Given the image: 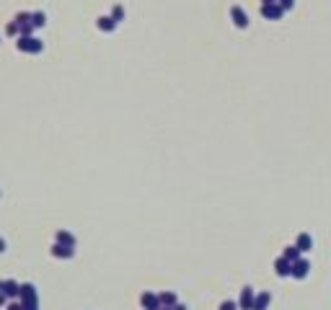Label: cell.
<instances>
[{
  "label": "cell",
  "mask_w": 331,
  "mask_h": 310,
  "mask_svg": "<svg viewBox=\"0 0 331 310\" xmlns=\"http://www.w3.org/2000/svg\"><path fill=\"white\" fill-rule=\"evenodd\" d=\"M16 47L18 52H26V54H39L44 49V42L37 37H18L16 39Z\"/></svg>",
  "instance_id": "6da1fadb"
},
{
  "label": "cell",
  "mask_w": 331,
  "mask_h": 310,
  "mask_svg": "<svg viewBox=\"0 0 331 310\" xmlns=\"http://www.w3.org/2000/svg\"><path fill=\"white\" fill-rule=\"evenodd\" d=\"M308 274H311V261H308V259H298L292 264V271H290L292 279H305Z\"/></svg>",
  "instance_id": "7a4b0ae2"
},
{
  "label": "cell",
  "mask_w": 331,
  "mask_h": 310,
  "mask_svg": "<svg viewBox=\"0 0 331 310\" xmlns=\"http://www.w3.org/2000/svg\"><path fill=\"white\" fill-rule=\"evenodd\" d=\"M254 297H256L254 287H243L241 297H238V308H241V310H251V308H254Z\"/></svg>",
  "instance_id": "3957f363"
},
{
  "label": "cell",
  "mask_w": 331,
  "mask_h": 310,
  "mask_svg": "<svg viewBox=\"0 0 331 310\" xmlns=\"http://www.w3.org/2000/svg\"><path fill=\"white\" fill-rule=\"evenodd\" d=\"M231 18H233V24L238 29H248V13H246L241 5H233L231 8Z\"/></svg>",
  "instance_id": "277c9868"
},
{
  "label": "cell",
  "mask_w": 331,
  "mask_h": 310,
  "mask_svg": "<svg viewBox=\"0 0 331 310\" xmlns=\"http://www.w3.org/2000/svg\"><path fill=\"white\" fill-rule=\"evenodd\" d=\"M261 16L267 21H280L284 16V10L280 8V3H272V5H261Z\"/></svg>",
  "instance_id": "5b68a950"
},
{
  "label": "cell",
  "mask_w": 331,
  "mask_h": 310,
  "mask_svg": "<svg viewBox=\"0 0 331 310\" xmlns=\"http://www.w3.org/2000/svg\"><path fill=\"white\" fill-rule=\"evenodd\" d=\"M140 305L145 310H161V300H158L155 292H142L140 295Z\"/></svg>",
  "instance_id": "8992f818"
},
{
  "label": "cell",
  "mask_w": 331,
  "mask_h": 310,
  "mask_svg": "<svg viewBox=\"0 0 331 310\" xmlns=\"http://www.w3.org/2000/svg\"><path fill=\"white\" fill-rule=\"evenodd\" d=\"M3 295L8 300H16V297H21V284L16 279H5L3 282Z\"/></svg>",
  "instance_id": "52a82bcc"
},
{
  "label": "cell",
  "mask_w": 331,
  "mask_h": 310,
  "mask_svg": "<svg viewBox=\"0 0 331 310\" xmlns=\"http://www.w3.org/2000/svg\"><path fill=\"white\" fill-rule=\"evenodd\" d=\"M49 254H52L54 259H62V261H67V259H73V256H75V248H67V246L54 243V246L49 248Z\"/></svg>",
  "instance_id": "ba28073f"
},
{
  "label": "cell",
  "mask_w": 331,
  "mask_h": 310,
  "mask_svg": "<svg viewBox=\"0 0 331 310\" xmlns=\"http://www.w3.org/2000/svg\"><path fill=\"white\" fill-rule=\"evenodd\" d=\"M54 243H60V246H67V248H75L78 246V240L73 233H67V230H57L54 235Z\"/></svg>",
  "instance_id": "9c48e42d"
},
{
  "label": "cell",
  "mask_w": 331,
  "mask_h": 310,
  "mask_svg": "<svg viewBox=\"0 0 331 310\" xmlns=\"http://www.w3.org/2000/svg\"><path fill=\"white\" fill-rule=\"evenodd\" d=\"M295 248H298L300 254H308V251L313 248V238L308 235V233H300L298 238H295Z\"/></svg>",
  "instance_id": "30bf717a"
},
{
  "label": "cell",
  "mask_w": 331,
  "mask_h": 310,
  "mask_svg": "<svg viewBox=\"0 0 331 310\" xmlns=\"http://www.w3.org/2000/svg\"><path fill=\"white\" fill-rule=\"evenodd\" d=\"M290 271H292V264L287 261V259H277L275 261V274H277V277H290Z\"/></svg>",
  "instance_id": "8fae6325"
},
{
  "label": "cell",
  "mask_w": 331,
  "mask_h": 310,
  "mask_svg": "<svg viewBox=\"0 0 331 310\" xmlns=\"http://www.w3.org/2000/svg\"><path fill=\"white\" fill-rule=\"evenodd\" d=\"M269 303H272V295H269V292H256V297H254V308H251V310H267Z\"/></svg>",
  "instance_id": "7c38bea8"
},
{
  "label": "cell",
  "mask_w": 331,
  "mask_h": 310,
  "mask_svg": "<svg viewBox=\"0 0 331 310\" xmlns=\"http://www.w3.org/2000/svg\"><path fill=\"white\" fill-rule=\"evenodd\" d=\"M96 26L104 34H111L114 29H117V21H114L111 16H101V18H96Z\"/></svg>",
  "instance_id": "4fadbf2b"
},
{
  "label": "cell",
  "mask_w": 331,
  "mask_h": 310,
  "mask_svg": "<svg viewBox=\"0 0 331 310\" xmlns=\"http://www.w3.org/2000/svg\"><path fill=\"white\" fill-rule=\"evenodd\" d=\"M18 300H39V295H37V287L34 284H21V297Z\"/></svg>",
  "instance_id": "5bb4252c"
},
{
  "label": "cell",
  "mask_w": 331,
  "mask_h": 310,
  "mask_svg": "<svg viewBox=\"0 0 331 310\" xmlns=\"http://www.w3.org/2000/svg\"><path fill=\"white\" fill-rule=\"evenodd\" d=\"M158 300H161V308H174V305H179L176 292H161V295H158Z\"/></svg>",
  "instance_id": "9a60e30c"
},
{
  "label": "cell",
  "mask_w": 331,
  "mask_h": 310,
  "mask_svg": "<svg viewBox=\"0 0 331 310\" xmlns=\"http://www.w3.org/2000/svg\"><path fill=\"white\" fill-rule=\"evenodd\" d=\"M31 24H34V29H44V26H47V13H44V10L31 13Z\"/></svg>",
  "instance_id": "2e32d148"
},
{
  "label": "cell",
  "mask_w": 331,
  "mask_h": 310,
  "mask_svg": "<svg viewBox=\"0 0 331 310\" xmlns=\"http://www.w3.org/2000/svg\"><path fill=\"white\" fill-rule=\"evenodd\" d=\"M282 259H287L290 264H295L298 259H303V254H300V251L295 248V246H287V248H284V254H282Z\"/></svg>",
  "instance_id": "e0dca14e"
},
{
  "label": "cell",
  "mask_w": 331,
  "mask_h": 310,
  "mask_svg": "<svg viewBox=\"0 0 331 310\" xmlns=\"http://www.w3.org/2000/svg\"><path fill=\"white\" fill-rule=\"evenodd\" d=\"M13 21L18 24V29H24V26H29V24H31V13L21 10V13H16V16H13Z\"/></svg>",
  "instance_id": "ac0fdd59"
},
{
  "label": "cell",
  "mask_w": 331,
  "mask_h": 310,
  "mask_svg": "<svg viewBox=\"0 0 331 310\" xmlns=\"http://www.w3.org/2000/svg\"><path fill=\"white\" fill-rule=\"evenodd\" d=\"M5 34H8V37H21V29H18V24H16V21H8Z\"/></svg>",
  "instance_id": "d6986e66"
},
{
  "label": "cell",
  "mask_w": 331,
  "mask_h": 310,
  "mask_svg": "<svg viewBox=\"0 0 331 310\" xmlns=\"http://www.w3.org/2000/svg\"><path fill=\"white\" fill-rule=\"evenodd\" d=\"M111 18L117 21V24H119V21H124V8L122 5H114L111 8Z\"/></svg>",
  "instance_id": "ffe728a7"
},
{
  "label": "cell",
  "mask_w": 331,
  "mask_h": 310,
  "mask_svg": "<svg viewBox=\"0 0 331 310\" xmlns=\"http://www.w3.org/2000/svg\"><path fill=\"white\" fill-rule=\"evenodd\" d=\"M21 310H39V300H21Z\"/></svg>",
  "instance_id": "44dd1931"
},
{
  "label": "cell",
  "mask_w": 331,
  "mask_h": 310,
  "mask_svg": "<svg viewBox=\"0 0 331 310\" xmlns=\"http://www.w3.org/2000/svg\"><path fill=\"white\" fill-rule=\"evenodd\" d=\"M280 8L284 10V13H287V10H292V8H295V0H280Z\"/></svg>",
  "instance_id": "7402d4cb"
},
{
  "label": "cell",
  "mask_w": 331,
  "mask_h": 310,
  "mask_svg": "<svg viewBox=\"0 0 331 310\" xmlns=\"http://www.w3.org/2000/svg\"><path fill=\"white\" fill-rule=\"evenodd\" d=\"M220 310H238V303H236V300H225V303L220 305Z\"/></svg>",
  "instance_id": "603a6c76"
},
{
  "label": "cell",
  "mask_w": 331,
  "mask_h": 310,
  "mask_svg": "<svg viewBox=\"0 0 331 310\" xmlns=\"http://www.w3.org/2000/svg\"><path fill=\"white\" fill-rule=\"evenodd\" d=\"M5 310H21V303H16V300H10V303L5 305Z\"/></svg>",
  "instance_id": "cb8c5ba5"
},
{
  "label": "cell",
  "mask_w": 331,
  "mask_h": 310,
  "mask_svg": "<svg viewBox=\"0 0 331 310\" xmlns=\"http://www.w3.org/2000/svg\"><path fill=\"white\" fill-rule=\"evenodd\" d=\"M5 305H8V297H5L3 292H0V308H5Z\"/></svg>",
  "instance_id": "d4e9b609"
},
{
  "label": "cell",
  "mask_w": 331,
  "mask_h": 310,
  "mask_svg": "<svg viewBox=\"0 0 331 310\" xmlns=\"http://www.w3.org/2000/svg\"><path fill=\"white\" fill-rule=\"evenodd\" d=\"M0 254H5V240L0 238Z\"/></svg>",
  "instance_id": "484cf974"
},
{
  "label": "cell",
  "mask_w": 331,
  "mask_h": 310,
  "mask_svg": "<svg viewBox=\"0 0 331 310\" xmlns=\"http://www.w3.org/2000/svg\"><path fill=\"white\" fill-rule=\"evenodd\" d=\"M272 3H280V0H261V5H272Z\"/></svg>",
  "instance_id": "4316f807"
},
{
  "label": "cell",
  "mask_w": 331,
  "mask_h": 310,
  "mask_svg": "<svg viewBox=\"0 0 331 310\" xmlns=\"http://www.w3.org/2000/svg\"><path fill=\"white\" fill-rule=\"evenodd\" d=\"M171 310H187V308H184V305H181V303H179V305H174V308H171Z\"/></svg>",
  "instance_id": "83f0119b"
},
{
  "label": "cell",
  "mask_w": 331,
  "mask_h": 310,
  "mask_svg": "<svg viewBox=\"0 0 331 310\" xmlns=\"http://www.w3.org/2000/svg\"><path fill=\"white\" fill-rule=\"evenodd\" d=\"M0 292H3V279H0Z\"/></svg>",
  "instance_id": "f1b7e54d"
},
{
  "label": "cell",
  "mask_w": 331,
  "mask_h": 310,
  "mask_svg": "<svg viewBox=\"0 0 331 310\" xmlns=\"http://www.w3.org/2000/svg\"><path fill=\"white\" fill-rule=\"evenodd\" d=\"M161 310H171V308H161Z\"/></svg>",
  "instance_id": "f546056e"
}]
</instances>
